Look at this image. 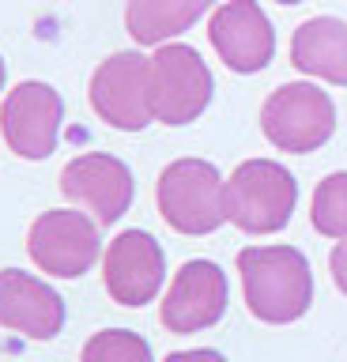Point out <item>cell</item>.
<instances>
[{
	"mask_svg": "<svg viewBox=\"0 0 347 362\" xmlns=\"http://www.w3.org/2000/svg\"><path fill=\"white\" fill-rule=\"evenodd\" d=\"M245 310L264 325H290L313 305V272L295 245H245L238 253Z\"/></svg>",
	"mask_w": 347,
	"mask_h": 362,
	"instance_id": "6da1fadb",
	"label": "cell"
},
{
	"mask_svg": "<svg viewBox=\"0 0 347 362\" xmlns=\"http://www.w3.org/2000/svg\"><path fill=\"white\" fill-rule=\"evenodd\" d=\"M166 226L185 238L216 234L227 223V181L208 158H174L155 181Z\"/></svg>",
	"mask_w": 347,
	"mask_h": 362,
	"instance_id": "7a4b0ae2",
	"label": "cell"
},
{
	"mask_svg": "<svg viewBox=\"0 0 347 362\" xmlns=\"http://www.w3.org/2000/svg\"><path fill=\"white\" fill-rule=\"evenodd\" d=\"M298 204V181L276 158H245L227 177V223L245 234H279Z\"/></svg>",
	"mask_w": 347,
	"mask_h": 362,
	"instance_id": "3957f363",
	"label": "cell"
},
{
	"mask_svg": "<svg viewBox=\"0 0 347 362\" xmlns=\"http://www.w3.org/2000/svg\"><path fill=\"white\" fill-rule=\"evenodd\" d=\"M264 140L290 155H310L336 132V102L317 83H283L261 106Z\"/></svg>",
	"mask_w": 347,
	"mask_h": 362,
	"instance_id": "277c9868",
	"label": "cell"
},
{
	"mask_svg": "<svg viewBox=\"0 0 347 362\" xmlns=\"http://www.w3.org/2000/svg\"><path fill=\"white\" fill-rule=\"evenodd\" d=\"M216 79L193 45L166 42L151 53V110L155 121L182 129L208 110Z\"/></svg>",
	"mask_w": 347,
	"mask_h": 362,
	"instance_id": "5b68a950",
	"label": "cell"
},
{
	"mask_svg": "<svg viewBox=\"0 0 347 362\" xmlns=\"http://www.w3.org/2000/svg\"><path fill=\"white\" fill-rule=\"evenodd\" d=\"M91 106L110 129L140 132L155 121L151 110V57L140 49L110 53L91 76Z\"/></svg>",
	"mask_w": 347,
	"mask_h": 362,
	"instance_id": "8992f818",
	"label": "cell"
},
{
	"mask_svg": "<svg viewBox=\"0 0 347 362\" xmlns=\"http://www.w3.org/2000/svg\"><path fill=\"white\" fill-rule=\"evenodd\" d=\"M27 253L30 260L57 279H80L95 268L102 253V234L91 215L76 208L42 211L27 230Z\"/></svg>",
	"mask_w": 347,
	"mask_h": 362,
	"instance_id": "52a82bcc",
	"label": "cell"
},
{
	"mask_svg": "<svg viewBox=\"0 0 347 362\" xmlns=\"http://www.w3.org/2000/svg\"><path fill=\"white\" fill-rule=\"evenodd\" d=\"M227 302H230L227 272L216 260L196 257L174 272L170 291L163 294L159 305V321L174 336H193L204 332V328H216L227 313Z\"/></svg>",
	"mask_w": 347,
	"mask_h": 362,
	"instance_id": "ba28073f",
	"label": "cell"
},
{
	"mask_svg": "<svg viewBox=\"0 0 347 362\" xmlns=\"http://www.w3.org/2000/svg\"><path fill=\"white\" fill-rule=\"evenodd\" d=\"M61 121H64V98L42 79L16 83L8 90L4 106H0L4 144L27 163H38V158H49L57 151Z\"/></svg>",
	"mask_w": 347,
	"mask_h": 362,
	"instance_id": "9c48e42d",
	"label": "cell"
},
{
	"mask_svg": "<svg viewBox=\"0 0 347 362\" xmlns=\"http://www.w3.org/2000/svg\"><path fill=\"white\" fill-rule=\"evenodd\" d=\"M102 283L110 298L129 310L155 302V294L166 283V253L155 242V234L140 230V226L121 230L102 257Z\"/></svg>",
	"mask_w": 347,
	"mask_h": 362,
	"instance_id": "30bf717a",
	"label": "cell"
},
{
	"mask_svg": "<svg viewBox=\"0 0 347 362\" xmlns=\"http://www.w3.org/2000/svg\"><path fill=\"white\" fill-rule=\"evenodd\" d=\"M208 38L216 45L219 61L238 76L264 72L276 57V30L272 19L257 0H227L211 11Z\"/></svg>",
	"mask_w": 347,
	"mask_h": 362,
	"instance_id": "8fae6325",
	"label": "cell"
},
{
	"mask_svg": "<svg viewBox=\"0 0 347 362\" xmlns=\"http://www.w3.org/2000/svg\"><path fill=\"white\" fill-rule=\"evenodd\" d=\"M57 181H61L64 197L91 211L98 226L117 223L132 208V197H136L132 170L117 155H106V151H91V155L72 158L61 170Z\"/></svg>",
	"mask_w": 347,
	"mask_h": 362,
	"instance_id": "7c38bea8",
	"label": "cell"
},
{
	"mask_svg": "<svg viewBox=\"0 0 347 362\" xmlns=\"http://www.w3.org/2000/svg\"><path fill=\"white\" fill-rule=\"evenodd\" d=\"M0 328L27 339H57L64 328V298L30 272L0 268Z\"/></svg>",
	"mask_w": 347,
	"mask_h": 362,
	"instance_id": "4fadbf2b",
	"label": "cell"
},
{
	"mask_svg": "<svg viewBox=\"0 0 347 362\" xmlns=\"http://www.w3.org/2000/svg\"><path fill=\"white\" fill-rule=\"evenodd\" d=\"M290 64L302 76L347 87V23L336 16H313L290 34Z\"/></svg>",
	"mask_w": 347,
	"mask_h": 362,
	"instance_id": "5bb4252c",
	"label": "cell"
},
{
	"mask_svg": "<svg viewBox=\"0 0 347 362\" xmlns=\"http://www.w3.org/2000/svg\"><path fill=\"white\" fill-rule=\"evenodd\" d=\"M216 0H129L125 30L136 45H166L185 34Z\"/></svg>",
	"mask_w": 347,
	"mask_h": 362,
	"instance_id": "9a60e30c",
	"label": "cell"
},
{
	"mask_svg": "<svg viewBox=\"0 0 347 362\" xmlns=\"http://www.w3.org/2000/svg\"><path fill=\"white\" fill-rule=\"evenodd\" d=\"M310 223L321 238H347V170H336L324 181H317L310 204Z\"/></svg>",
	"mask_w": 347,
	"mask_h": 362,
	"instance_id": "2e32d148",
	"label": "cell"
},
{
	"mask_svg": "<svg viewBox=\"0 0 347 362\" xmlns=\"http://www.w3.org/2000/svg\"><path fill=\"white\" fill-rule=\"evenodd\" d=\"M80 362H155L151 344L132 328H102L83 344Z\"/></svg>",
	"mask_w": 347,
	"mask_h": 362,
	"instance_id": "e0dca14e",
	"label": "cell"
},
{
	"mask_svg": "<svg viewBox=\"0 0 347 362\" xmlns=\"http://www.w3.org/2000/svg\"><path fill=\"white\" fill-rule=\"evenodd\" d=\"M329 272H332V283L347 294V238L332 245V253H329Z\"/></svg>",
	"mask_w": 347,
	"mask_h": 362,
	"instance_id": "ac0fdd59",
	"label": "cell"
},
{
	"mask_svg": "<svg viewBox=\"0 0 347 362\" xmlns=\"http://www.w3.org/2000/svg\"><path fill=\"white\" fill-rule=\"evenodd\" d=\"M163 362H227V355L216 347H193V351H174Z\"/></svg>",
	"mask_w": 347,
	"mask_h": 362,
	"instance_id": "d6986e66",
	"label": "cell"
},
{
	"mask_svg": "<svg viewBox=\"0 0 347 362\" xmlns=\"http://www.w3.org/2000/svg\"><path fill=\"white\" fill-rule=\"evenodd\" d=\"M4 79H8V64H4V57H0V90H4Z\"/></svg>",
	"mask_w": 347,
	"mask_h": 362,
	"instance_id": "ffe728a7",
	"label": "cell"
},
{
	"mask_svg": "<svg viewBox=\"0 0 347 362\" xmlns=\"http://www.w3.org/2000/svg\"><path fill=\"white\" fill-rule=\"evenodd\" d=\"M276 4H302V0H276Z\"/></svg>",
	"mask_w": 347,
	"mask_h": 362,
	"instance_id": "44dd1931",
	"label": "cell"
}]
</instances>
